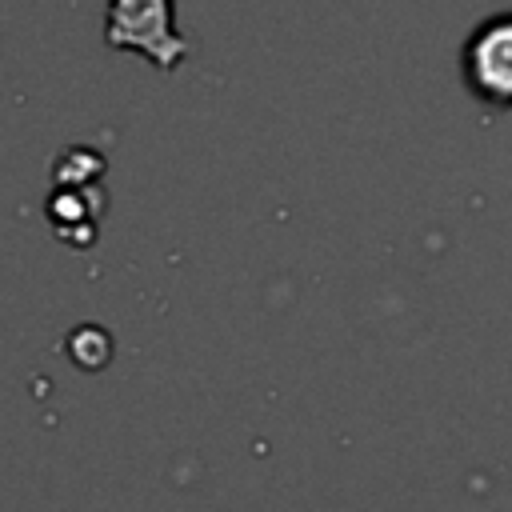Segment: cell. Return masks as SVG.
<instances>
[{"label":"cell","mask_w":512,"mask_h":512,"mask_svg":"<svg viewBox=\"0 0 512 512\" xmlns=\"http://www.w3.org/2000/svg\"><path fill=\"white\" fill-rule=\"evenodd\" d=\"M104 44L116 52H140L160 72H176L192 52L176 28L172 0H108Z\"/></svg>","instance_id":"6da1fadb"}]
</instances>
